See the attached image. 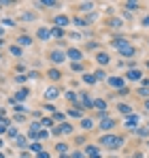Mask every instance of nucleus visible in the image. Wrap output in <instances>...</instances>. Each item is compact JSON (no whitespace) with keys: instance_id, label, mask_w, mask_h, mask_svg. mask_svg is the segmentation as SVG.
Wrapping results in <instances>:
<instances>
[{"instance_id":"f257e3e1","label":"nucleus","mask_w":149,"mask_h":158,"mask_svg":"<svg viewBox=\"0 0 149 158\" xmlns=\"http://www.w3.org/2000/svg\"><path fill=\"white\" fill-rule=\"evenodd\" d=\"M100 143H102V145H107V147H119V145L123 143V139L113 137V135H105V137L100 139Z\"/></svg>"},{"instance_id":"f03ea898","label":"nucleus","mask_w":149,"mask_h":158,"mask_svg":"<svg viewBox=\"0 0 149 158\" xmlns=\"http://www.w3.org/2000/svg\"><path fill=\"white\" fill-rule=\"evenodd\" d=\"M126 77H128L130 81H141V79H143V73H141L138 69H130V71L126 73Z\"/></svg>"},{"instance_id":"7ed1b4c3","label":"nucleus","mask_w":149,"mask_h":158,"mask_svg":"<svg viewBox=\"0 0 149 158\" xmlns=\"http://www.w3.org/2000/svg\"><path fill=\"white\" fill-rule=\"evenodd\" d=\"M53 24H56L58 28H64V26H68V24H70V19H68V17H64V15H58V17L53 19Z\"/></svg>"},{"instance_id":"20e7f679","label":"nucleus","mask_w":149,"mask_h":158,"mask_svg":"<svg viewBox=\"0 0 149 158\" xmlns=\"http://www.w3.org/2000/svg\"><path fill=\"white\" fill-rule=\"evenodd\" d=\"M107 81H109L113 88H119V90H121V88H126V85H123V79H121V77H109Z\"/></svg>"},{"instance_id":"39448f33","label":"nucleus","mask_w":149,"mask_h":158,"mask_svg":"<svg viewBox=\"0 0 149 158\" xmlns=\"http://www.w3.org/2000/svg\"><path fill=\"white\" fill-rule=\"evenodd\" d=\"M119 54L121 56H134V47H132V45H123V47H119Z\"/></svg>"},{"instance_id":"423d86ee","label":"nucleus","mask_w":149,"mask_h":158,"mask_svg":"<svg viewBox=\"0 0 149 158\" xmlns=\"http://www.w3.org/2000/svg\"><path fill=\"white\" fill-rule=\"evenodd\" d=\"M66 56H68L72 62H79V60H81V51H79V49H68Z\"/></svg>"},{"instance_id":"0eeeda50","label":"nucleus","mask_w":149,"mask_h":158,"mask_svg":"<svg viewBox=\"0 0 149 158\" xmlns=\"http://www.w3.org/2000/svg\"><path fill=\"white\" fill-rule=\"evenodd\" d=\"M117 111H119V113H123V116H132V107L130 105H117Z\"/></svg>"},{"instance_id":"6e6552de","label":"nucleus","mask_w":149,"mask_h":158,"mask_svg":"<svg viewBox=\"0 0 149 158\" xmlns=\"http://www.w3.org/2000/svg\"><path fill=\"white\" fill-rule=\"evenodd\" d=\"M64 58H66V56H64L62 51H53V54H51V60H53L56 64H62V62H64Z\"/></svg>"},{"instance_id":"1a4fd4ad","label":"nucleus","mask_w":149,"mask_h":158,"mask_svg":"<svg viewBox=\"0 0 149 158\" xmlns=\"http://www.w3.org/2000/svg\"><path fill=\"white\" fill-rule=\"evenodd\" d=\"M113 126H115V122H113L111 118H105V120L100 122V128H102V130H109V128H113Z\"/></svg>"},{"instance_id":"9d476101","label":"nucleus","mask_w":149,"mask_h":158,"mask_svg":"<svg viewBox=\"0 0 149 158\" xmlns=\"http://www.w3.org/2000/svg\"><path fill=\"white\" fill-rule=\"evenodd\" d=\"M138 124V116H128V120H126V128H132V126H136Z\"/></svg>"},{"instance_id":"9b49d317","label":"nucleus","mask_w":149,"mask_h":158,"mask_svg":"<svg viewBox=\"0 0 149 158\" xmlns=\"http://www.w3.org/2000/svg\"><path fill=\"white\" fill-rule=\"evenodd\" d=\"M96 60H98V64H109V60H111V58H109V54H98V58H96Z\"/></svg>"},{"instance_id":"f8f14e48","label":"nucleus","mask_w":149,"mask_h":158,"mask_svg":"<svg viewBox=\"0 0 149 158\" xmlns=\"http://www.w3.org/2000/svg\"><path fill=\"white\" fill-rule=\"evenodd\" d=\"M45 96H47V98H56V96H58V90H56V88H49L47 92H45Z\"/></svg>"},{"instance_id":"ddd939ff","label":"nucleus","mask_w":149,"mask_h":158,"mask_svg":"<svg viewBox=\"0 0 149 158\" xmlns=\"http://www.w3.org/2000/svg\"><path fill=\"white\" fill-rule=\"evenodd\" d=\"M136 135H138V137H149V128H136Z\"/></svg>"},{"instance_id":"4468645a","label":"nucleus","mask_w":149,"mask_h":158,"mask_svg":"<svg viewBox=\"0 0 149 158\" xmlns=\"http://www.w3.org/2000/svg\"><path fill=\"white\" fill-rule=\"evenodd\" d=\"M138 94L143 98H149V88H138Z\"/></svg>"},{"instance_id":"2eb2a0df","label":"nucleus","mask_w":149,"mask_h":158,"mask_svg":"<svg viewBox=\"0 0 149 158\" xmlns=\"http://www.w3.org/2000/svg\"><path fill=\"white\" fill-rule=\"evenodd\" d=\"M94 107H98V109L107 111V103H105V101H96V103H94Z\"/></svg>"},{"instance_id":"dca6fc26","label":"nucleus","mask_w":149,"mask_h":158,"mask_svg":"<svg viewBox=\"0 0 149 158\" xmlns=\"http://www.w3.org/2000/svg\"><path fill=\"white\" fill-rule=\"evenodd\" d=\"M83 81H85V83H94V81H96V77H94V75H87V73H85V75H83Z\"/></svg>"},{"instance_id":"f3484780","label":"nucleus","mask_w":149,"mask_h":158,"mask_svg":"<svg viewBox=\"0 0 149 158\" xmlns=\"http://www.w3.org/2000/svg\"><path fill=\"white\" fill-rule=\"evenodd\" d=\"M70 130H72V126H68V124H62L58 132H64V135H66V132H70Z\"/></svg>"},{"instance_id":"a211bd4d","label":"nucleus","mask_w":149,"mask_h":158,"mask_svg":"<svg viewBox=\"0 0 149 158\" xmlns=\"http://www.w3.org/2000/svg\"><path fill=\"white\" fill-rule=\"evenodd\" d=\"M26 96H28V90H19V92H17V98H19V101H23Z\"/></svg>"},{"instance_id":"6ab92c4d","label":"nucleus","mask_w":149,"mask_h":158,"mask_svg":"<svg viewBox=\"0 0 149 158\" xmlns=\"http://www.w3.org/2000/svg\"><path fill=\"white\" fill-rule=\"evenodd\" d=\"M123 7H126V9H130V11H136V9H138V5H136V2H126Z\"/></svg>"},{"instance_id":"aec40b11","label":"nucleus","mask_w":149,"mask_h":158,"mask_svg":"<svg viewBox=\"0 0 149 158\" xmlns=\"http://www.w3.org/2000/svg\"><path fill=\"white\" fill-rule=\"evenodd\" d=\"M96 79H109L107 75H105V71H96V75H94Z\"/></svg>"},{"instance_id":"412c9836","label":"nucleus","mask_w":149,"mask_h":158,"mask_svg":"<svg viewBox=\"0 0 149 158\" xmlns=\"http://www.w3.org/2000/svg\"><path fill=\"white\" fill-rule=\"evenodd\" d=\"M49 77H51V79H60V71H49Z\"/></svg>"},{"instance_id":"4be33fe9","label":"nucleus","mask_w":149,"mask_h":158,"mask_svg":"<svg viewBox=\"0 0 149 158\" xmlns=\"http://www.w3.org/2000/svg\"><path fill=\"white\" fill-rule=\"evenodd\" d=\"M19 43H21V45H30V39H28V36H21Z\"/></svg>"},{"instance_id":"5701e85b","label":"nucleus","mask_w":149,"mask_h":158,"mask_svg":"<svg viewBox=\"0 0 149 158\" xmlns=\"http://www.w3.org/2000/svg\"><path fill=\"white\" fill-rule=\"evenodd\" d=\"M92 7H94V5H92V2H87V5H81V11H90V9H92Z\"/></svg>"},{"instance_id":"b1692460","label":"nucleus","mask_w":149,"mask_h":158,"mask_svg":"<svg viewBox=\"0 0 149 158\" xmlns=\"http://www.w3.org/2000/svg\"><path fill=\"white\" fill-rule=\"evenodd\" d=\"M38 36H41V39H47L49 32H47V30H38Z\"/></svg>"},{"instance_id":"393cba45","label":"nucleus","mask_w":149,"mask_h":158,"mask_svg":"<svg viewBox=\"0 0 149 158\" xmlns=\"http://www.w3.org/2000/svg\"><path fill=\"white\" fill-rule=\"evenodd\" d=\"M81 124H83V128H92V120H83Z\"/></svg>"},{"instance_id":"a878e982","label":"nucleus","mask_w":149,"mask_h":158,"mask_svg":"<svg viewBox=\"0 0 149 158\" xmlns=\"http://www.w3.org/2000/svg\"><path fill=\"white\" fill-rule=\"evenodd\" d=\"M23 143H26V139H23V137H17V145H21V147H23Z\"/></svg>"},{"instance_id":"bb28decb","label":"nucleus","mask_w":149,"mask_h":158,"mask_svg":"<svg viewBox=\"0 0 149 158\" xmlns=\"http://www.w3.org/2000/svg\"><path fill=\"white\" fill-rule=\"evenodd\" d=\"M11 51H13L15 56H19V54H21V49H19V47H11Z\"/></svg>"},{"instance_id":"cd10ccee","label":"nucleus","mask_w":149,"mask_h":158,"mask_svg":"<svg viewBox=\"0 0 149 158\" xmlns=\"http://www.w3.org/2000/svg\"><path fill=\"white\" fill-rule=\"evenodd\" d=\"M143 26H145V28H149V17H145V19H143Z\"/></svg>"},{"instance_id":"c85d7f7f","label":"nucleus","mask_w":149,"mask_h":158,"mask_svg":"<svg viewBox=\"0 0 149 158\" xmlns=\"http://www.w3.org/2000/svg\"><path fill=\"white\" fill-rule=\"evenodd\" d=\"M145 107H147V109H149V98H147V103H145Z\"/></svg>"},{"instance_id":"c756f323","label":"nucleus","mask_w":149,"mask_h":158,"mask_svg":"<svg viewBox=\"0 0 149 158\" xmlns=\"http://www.w3.org/2000/svg\"><path fill=\"white\" fill-rule=\"evenodd\" d=\"M0 45H2V41H0Z\"/></svg>"},{"instance_id":"7c9ffc66","label":"nucleus","mask_w":149,"mask_h":158,"mask_svg":"<svg viewBox=\"0 0 149 158\" xmlns=\"http://www.w3.org/2000/svg\"><path fill=\"white\" fill-rule=\"evenodd\" d=\"M147 66H149V62H147Z\"/></svg>"},{"instance_id":"2f4dec72","label":"nucleus","mask_w":149,"mask_h":158,"mask_svg":"<svg viewBox=\"0 0 149 158\" xmlns=\"http://www.w3.org/2000/svg\"><path fill=\"white\" fill-rule=\"evenodd\" d=\"M147 145H149V143H147Z\"/></svg>"},{"instance_id":"473e14b6","label":"nucleus","mask_w":149,"mask_h":158,"mask_svg":"<svg viewBox=\"0 0 149 158\" xmlns=\"http://www.w3.org/2000/svg\"><path fill=\"white\" fill-rule=\"evenodd\" d=\"M147 128H149V126H147Z\"/></svg>"}]
</instances>
